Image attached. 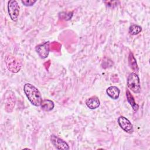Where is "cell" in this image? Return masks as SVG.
I'll return each instance as SVG.
<instances>
[{"instance_id": "obj_11", "label": "cell", "mask_w": 150, "mask_h": 150, "mask_svg": "<svg viewBox=\"0 0 150 150\" xmlns=\"http://www.w3.org/2000/svg\"><path fill=\"white\" fill-rule=\"evenodd\" d=\"M40 106L42 110L45 111H50L53 109L54 104V102L50 100L45 99L43 100Z\"/></svg>"}, {"instance_id": "obj_13", "label": "cell", "mask_w": 150, "mask_h": 150, "mask_svg": "<svg viewBox=\"0 0 150 150\" xmlns=\"http://www.w3.org/2000/svg\"><path fill=\"white\" fill-rule=\"evenodd\" d=\"M128 64L130 68L134 71L138 72L139 71V69L138 67V64L137 63V60L133 54V53L130 52L128 56Z\"/></svg>"}, {"instance_id": "obj_1", "label": "cell", "mask_w": 150, "mask_h": 150, "mask_svg": "<svg viewBox=\"0 0 150 150\" xmlns=\"http://www.w3.org/2000/svg\"><path fill=\"white\" fill-rule=\"evenodd\" d=\"M24 93L32 104L36 107L40 106L43 101L39 90L33 84L26 83L23 86Z\"/></svg>"}, {"instance_id": "obj_12", "label": "cell", "mask_w": 150, "mask_h": 150, "mask_svg": "<svg viewBox=\"0 0 150 150\" xmlns=\"http://www.w3.org/2000/svg\"><path fill=\"white\" fill-rule=\"evenodd\" d=\"M126 96H127V101L129 104V105L132 107V109L135 111H137L139 108V105L136 103L134 96L132 95V94L129 91V90H127L126 91Z\"/></svg>"}, {"instance_id": "obj_17", "label": "cell", "mask_w": 150, "mask_h": 150, "mask_svg": "<svg viewBox=\"0 0 150 150\" xmlns=\"http://www.w3.org/2000/svg\"><path fill=\"white\" fill-rule=\"evenodd\" d=\"M104 3L107 6L114 8L117 5L118 2L117 1H105Z\"/></svg>"}, {"instance_id": "obj_16", "label": "cell", "mask_w": 150, "mask_h": 150, "mask_svg": "<svg viewBox=\"0 0 150 150\" xmlns=\"http://www.w3.org/2000/svg\"><path fill=\"white\" fill-rule=\"evenodd\" d=\"M21 2L26 6H30L33 5L36 2V1H33V0H22L21 1Z\"/></svg>"}, {"instance_id": "obj_15", "label": "cell", "mask_w": 150, "mask_h": 150, "mask_svg": "<svg viewBox=\"0 0 150 150\" xmlns=\"http://www.w3.org/2000/svg\"><path fill=\"white\" fill-rule=\"evenodd\" d=\"M73 12H62L59 13V16L64 20L66 21H69L70 20L73 16Z\"/></svg>"}, {"instance_id": "obj_7", "label": "cell", "mask_w": 150, "mask_h": 150, "mask_svg": "<svg viewBox=\"0 0 150 150\" xmlns=\"http://www.w3.org/2000/svg\"><path fill=\"white\" fill-rule=\"evenodd\" d=\"M49 45V42L47 41L36 46L35 50L41 59H44L48 57L50 51Z\"/></svg>"}, {"instance_id": "obj_2", "label": "cell", "mask_w": 150, "mask_h": 150, "mask_svg": "<svg viewBox=\"0 0 150 150\" xmlns=\"http://www.w3.org/2000/svg\"><path fill=\"white\" fill-rule=\"evenodd\" d=\"M127 86L129 90L135 94L141 92L140 80L138 74L134 72L131 73L127 78Z\"/></svg>"}, {"instance_id": "obj_4", "label": "cell", "mask_w": 150, "mask_h": 150, "mask_svg": "<svg viewBox=\"0 0 150 150\" xmlns=\"http://www.w3.org/2000/svg\"><path fill=\"white\" fill-rule=\"evenodd\" d=\"M20 7L18 2L11 0L8 2V12L10 18L13 22H17L19 18Z\"/></svg>"}, {"instance_id": "obj_8", "label": "cell", "mask_w": 150, "mask_h": 150, "mask_svg": "<svg viewBox=\"0 0 150 150\" xmlns=\"http://www.w3.org/2000/svg\"><path fill=\"white\" fill-rule=\"evenodd\" d=\"M50 141L53 145L57 149H69V146L66 141L59 138L58 137L52 135L50 137Z\"/></svg>"}, {"instance_id": "obj_10", "label": "cell", "mask_w": 150, "mask_h": 150, "mask_svg": "<svg viewBox=\"0 0 150 150\" xmlns=\"http://www.w3.org/2000/svg\"><path fill=\"white\" fill-rule=\"evenodd\" d=\"M107 94L112 99L117 100L119 98L120 90L116 86H110L106 90Z\"/></svg>"}, {"instance_id": "obj_3", "label": "cell", "mask_w": 150, "mask_h": 150, "mask_svg": "<svg viewBox=\"0 0 150 150\" xmlns=\"http://www.w3.org/2000/svg\"><path fill=\"white\" fill-rule=\"evenodd\" d=\"M5 63L8 70L13 73L19 71L22 67L19 60L12 54H8L6 56Z\"/></svg>"}, {"instance_id": "obj_5", "label": "cell", "mask_w": 150, "mask_h": 150, "mask_svg": "<svg viewBox=\"0 0 150 150\" xmlns=\"http://www.w3.org/2000/svg\"><path fill=\"white\" fill-rule=\"evenodd\" d=\"M16 103L15 96L13 91L8 90L5 94V110L8 112H11L15 107Z\"/></svg>"}, {"instance_id": "obj_14", "label": "cell", "mask_w": 150, "mask_h": 150, "mask_svg": "<svg viewBox=\"0 0 150 150\" xmlns=\"http://www.w3.org/2000/svg\"><path fill=\"white\" fill-rule=\"evenodd\" d=\"M142 31V28L135 24L131 25L129 28V33L132 35H136Z\"/></svg>"}, {"instance_id": "obj_6", "label": "cell", "mask_w": 150, "mask_h": 150, "mask_svg": "<svg viewBox=\"0 0 150 150\" xmlns=\"http://www.w3.org/2000/svg\"><path fill=\"white\" fill-rule=\"evenodd\" d=\"M119 126L126 132L131 134L134 131L133 125L130 121L124 116H120L117 119Z\"/></svg>"}, {"instance_id": "obj_9", "label": "cell", "mask_w": 150, "mask_h": 150, "mask_svg": "<svg viewBox=\"0 0 150 150\" xmlns=\"http://www.w3.org/2000/svg\"><path fill=\"white\" fill-rule=\"evenodd\" d=\"M86 104L90 109L94 110L98 108L100 105V101L97 96H94L86 100Z\"/></svg>"}]
</instances>
